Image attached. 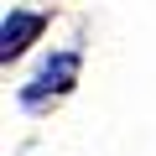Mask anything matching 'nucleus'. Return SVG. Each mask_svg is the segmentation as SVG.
<instances>
[{"instance_id": "nucleus-1", "label": "nucleus", "mask_w": 156, "mask_h": 156, "mask_svg": "<svg viewBox=\"0 0 156 156\" xmlns=\"http://www.w3.org/2000/svg\"><path fill=\"white\" fill-rule=\"evenodd\" d=\"M37 37H42V16H37V11H11L5 26H0V62L21 57Z\"/></svg>"}, {"instance_id": "nucleus-2", "label": "nucleus", "mask_w": 156, "mask_h": 156, "mask_svg": "<svg viewBox=\"0 0 156 156\" xmlns=\"http://www.w3.org/2000/svg\"><path fill=\"white\" fill-rule=\"evenodd\" d=\"M73 83H78V57H73V52H62V57H52V62L37 73V83L26 89V99L37 104V99H47V94H68Z\"/></svg>"}]
</instances>
